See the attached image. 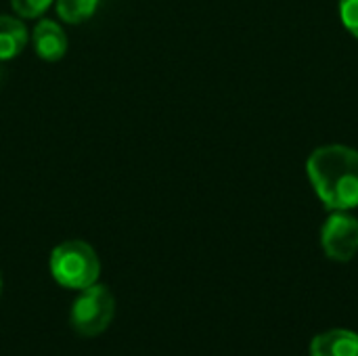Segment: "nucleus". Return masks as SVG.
<instances>
[{"instance_id":"7ed1b4c3","label":"nucleus","mask_w":358,"mask_h":356,"mask_svg":"<svg viewBox=\"0 0 358 356\" xmlns=\"http://www.w3.org/2000/svg\"><path fill=\"white\" fill-rule=\"evenodd\" d=\"M115 298L105 285H90L82 290L71 306V327L78 336L94 338L101 336L113 321Z\"/></svg>"},{"instance_id":"1a4fd4ad","label":"nucleus","mask_w":358,"mask_h":356,"mask_svg":"<svg viewBox=\"0 0 358 356\" xmlns=\"http://www.w3.org/2000/svg\"><path fill=\"white\" fill-rule=\"evenodd\" d=\"M52 0H10L13 10L23 19H36L42 17L50 8Z\"/></svg>"},{"instance_id":"9d476101","label":"nucleus","mask_w":358,"mask_h":356,"mask_svg":"<svg viewBox=\"0 0 358 356\" xmlns=\"http://www.w3.org/2000/svg\"><path fill=\"white\" fill-rule=\"evenodd\" d=\"M340 17L346 29L358 40V0H340Z\"/></svg>"},{"instance_id":"20e7f679","label":"nucleus","mask_w":358,"mask_h":356,"mask_svg":"<svg viewBox=\"0 0 358 356\" xmlns=\"http://www.w3.org/2000/svg\"><path fill=\"white\" fill-rule=\"evenodd\" d=\"M321 245L327 258L336 262H348L358 252V220L338 210L321 229Z\"/></svg>"},{"instance_id":"f257e3e1","label":"nucleus","mask_w":358,"mask_h":356,"mask_svg":"<svg viewBox=\"0 0 358 356\" xmlns=\"http://www.w3.org/2000/svg\"><path fill=\"white\" fill-rule=\"evenodd\" d=\"M308 178L319 199L329 210L358 206V151L344 145L319 147L306 162Z\"/></svg>"},{"instance_id":"6e6552de","label":"nucleus","mask_w":358,"mask_h":356,"mask_svg":"<svg viewBox=\"0 0 358 356\" xmlns=\"http://www.w3.org/2000/svg\"><path fill=\"white\" fill-rule=\"evenodd\" d=\"M99 0H57V13L65 23H84L94 15Z\"/></svg>"},{"instance_id":"423d86ee","label":"nucleus","mask_w":358,"mask_h":356,"mask_svg":"<svg viewBox=\"0 0 358 356\" xmlns=\"http://www.w3.org/2000/svg\"><path fill=\"white\" fill-rule=\"evenodd\" d=\"M310 356H358V336L350 329L319 334L310 344Z\"/></svg>"},{"instance_id":"f03ea898","label":"nucleus","mask_w":358,"mask_h":356,"mask_svg":"<svg viewBox=\"0 0 358 356\" xmlns=\"http://www.w3.org/2000/svg\"><path fill=\"white\" fill-rule=\"evenodd\" d=\"M50 275L59 285L82 292L99 281L101 260L86 241H63L50 254Z\"/></svg>"},{"instance_id":"0eeeda50","label":"nucleus","mask_w":358,"mask_h":356,"mask_svg":"<svg viewBox=\"0 0 358 356\" xmlns=\"http://www.w3.org/2000/svg\"><path fill=\"white\" fill-rule=\"evenodd\" d=\"M27 44L25 25L8 15H0V61L15 59Z\"/></svg>"},{"instance_id":"39448f33","label":"nucleus","mask_w":358,"mask_h":356,"mask_svg":"<svg viewBox=\"0 0 358 356\" xmlns=\"http://www.w3.org/2000/svg\"><path fill=\"white\" fill-rule=\"evenodd\" d=\"M34 48L44 61H59L67 52V36L57 21L40 19L34 27Z\"/></svg>"},{"instance_id":"9b49d317","label":"nucleus","mask_w":358,"mask_h":356,"mask_svg":"<svg viewBox=\"0 0 358 356\" xmlns=\"http://www.w3.org/2000/svg\"><path fill=\"white\" fill-rule=\"evenodd\" d=\"M0 296H2V275H0Z\"/></svg>"}]
</instances>
